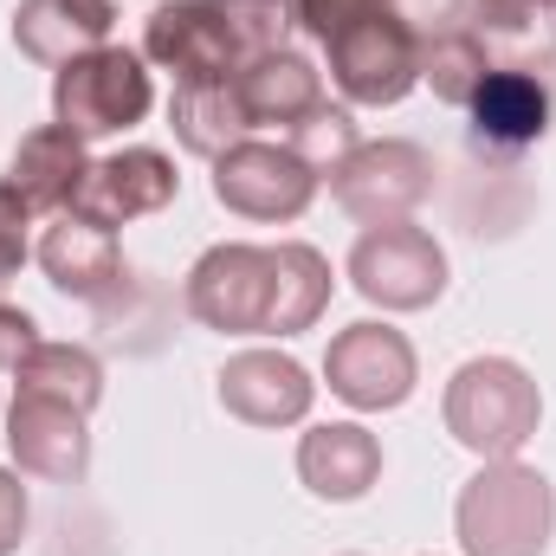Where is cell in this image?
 Returning a JSON list of instances; mask_svg holds the SVG:
<instances>
[{
    "mask_svg": "<svg viewBox=\"0 0 556 556\" xmlns=\"http://www.w3.org/2000/svg\"><path fill=\"white\" fill-rule=\"evenodd\" d=\"M556 498L531 466H485L459 492V544L466 556H544L551 544Z\"/></svg>",
    "mask_w": 556,
    "mask_h": 556,
    "instance_id": "6da1fadb",
    "label": "cell"
},
{
    "mask_svg": "<svg viewBox=\"0 0 556 556\" xmlns=\"http://www.w3.org/2000/svg\"><path fill=\"white\" fill-rule=\"evenodd\" d=\"M446 427L459 446L485 459H511L538 433V382L505 356H479L446 389Z\"/></svg>",
    "mask_w": 556,
    "mask_h": 556,
    "instance_id": "7a4b0ae2",
    "label": "cell"
},
{
    "mask_svg": "<svg viewBox=\"0 0 556 556\" xmlns=\"http://www.w3.org/2000/svg\"><path fill=\"white\" fill-rule=\"evenodd\" d=\"M149 104H155V85L130 46H98V52L59 65V78H52V117L85 142L142 124Z\"/></svg>",
    "mask_w": 556,
    "mask_h": 556,
    "instance_id": "3957f363",
    "label": "cell"
},
{
    "mask_svg": "<svg viewBox=\"0 0 556 556\" xmlns=\"http://www.w3.org/2000/svg\"><path fill=\"white\" fill-rule=\"evenodd\" d=\"M324 52H330V78L350 104H402L420 85V39L389 7L343 26L337 39H324Z\"/></svg>",
    "mask_w": 556,
    "mask_h": 556,
    "instance_id": "277c9868",
    "label": "cell"
},
{
    "mask_svg": "<svg viewBox=\"0 0 556 556\" xmlns=\"http://www.w3.org/2000/svg\"><path fill=\"white\" fill-rule=\"evenodd\" d=\"M188 317L227 337H266L273 317V247H214L194 260L188 291H181Z\"/></svg>",
    "mask_w": 556,
    "mask_h": 556,
    "instance_id": "5b68a950",
    "label": "cell"
},
{
    "mask_svg": "<svg viewBox=\"0 0 556 556\" xmlns=\"http://www.w3.org/2000/svg\"><path fill=\"white\" fill-rule=\"evenodd\" d=\"M330 194L356 220H369V227L408 220L420 201L433 194V155L415 149V142H356L330 168Z\"/></svg>",
    "mask_w": 556,
    "mask_h": 556,
    "instance_id": "8992f818",
    "label": "cell"
},
{
    "mask_svg": "<svg viewBox=\"0 0 556 556\" xmlns=\"http://www.w3.org/2000/svg\"><path fill=\"white\" fill-rule=\"evenodd\" d=\"M350 278L382 311H420L446 291V253L433 247V233H420L408 220H389V227H369L356 240Z\"/></svg>",
    "mask_w": 556,
    "mask_h": 556,
    "instance_id": "52a82bcc",
    "label": "cell"
},
{
    "mask_svg": "<svg viewBox=\"0 0 556 556\" xmlns=\"http://www.w3.org/2000/svg\"><path fill=\"white\" fill-rule=\"evenodd\" d=\"M214 194L247 220H298L317 194V168L291 142H233L214 162Z\"/></svg>",
    "mask_w": 556,
    "mask_h": 556,
    "instance_id": "ba28073f",
    "label": "cell"
},
{
    "mask_svg": "<svg viewBox=\"0 0 556 556\" xmlns=\"http://www.w3.org/2000/svg\"><path fill=\"white\" fill-rule=\"evenodd\" d=\"M142 59H155L162 72H175V85H207V78H233L247 59L227 33V13L214 0H162L149 13L142 33Z\"/></svg>",
    "mask_w": 556,
    "mask_h": 556,
    "instance_id": "9c48e42d",
    "label": "cell"
},
{
    "mask_svg": "<svg viewBox=\"0 0 556 556\" xmlns=\"http://www.w3.org/2000/svg\"><path fill=\"white\" fill-rule=\"evenodd\" d=\"M324 376H330V395H343L350 408H395L415 389V350L389 324H350L330 337Z\"/></svg>",
    "mask_w": 556,
    "mask_h": 556,
    "instance_id": "30bf717a",
    "label": "cell"
},
{
    "mask_svg": "<svg viewBox=\"0 0 556 556\" xmlns=\"http://www.w3.org/2000/svg\"><path fill=\"white\" fill-rule=\"evenodd\" d=\"M175 188H181V175H175V162H168L162 149H124V155H104V162L85 168V181H78V194H72L65 214H78V220L117 233L124 220L168 207Z\"/></svg>",
    "mask_w": 556,
    "mask_h": 556,
    "instance_id": "8fae6325",
    "label": "cell"
},
{
    "mask_svg": "<svg viewBox=\"0 0 556 556\" xmlns=\"http://www.w3.org/2000/svg\"><path fill=\"white\" fill-rule=\"evenodd\" d=\"M551 130V78L538 72H485L466 98V137L485 155H525Z\"/></svg>",
    "mask_w": 556,
    "mask_h": 556,
    "instance_id": "7c38bea8",
    "label": "cell"
},
{
    "mask_svg": "<svg viewBox=\"0 0 556 556\" xmlns=\"http://www.w3.org/2000/svg\"><path fill=\"white\" fill-rule=\"evenodd\" d=\"M7 440H13L20 472L52 479V485H78V479H85V466H91V433H85V415H78V408H65V402H46V395H13Z\"/></svg>",
    "mask_w": 556,
    "mask_h": 556,
    "instance_id": "4fadbf2b",
    "label": "cell"
},
{
    "mask_svg": "<svg viewBox=\"0 0 556 556\" xmlns=\"http://www.w3.org/2000/svg\"><path fill=\"white\" fill-rule=\"evenodd\" d=\"M459 26L498 72H556V13L544 0H466Z\"/></svg>",
    "mask_w": 556,
    "mask_h": 556,
    "instance_id": "5bb4252c",
    "label": "cell"
},
{
    "mask_svg": "<svg viewBox=\"0 0 556 556\" xmlns=\"http://www.w3.org/2000/svg\"><path fill=\"white\" fill-rule=\"evenodd\" d=\"M39 266H46V278H52L65 298H85V304L111 298V291L130 278L124 253H117V233H111V227H91V220H78V214H59V220L39 233Z\"/></svg>",
    "mask_w": 556,
    "mask_h": 556,
    "instance_id": "9a60e30c",
    "label": "cell"
},
{
    "mask_svg": "<svg viewBox=\"0 0 556 556\" xmlns=\"http://www.w3.org/2000/svg\"><path fill=\"white\" fill-rule=\"evenodd\" d=\"M91 155H85V137H72L65 124H39L26 130L20 149H13V168H7V194L26 207V214H65L78 181H85Z\"/></svg>",
    "mask_w": 556,
    "mask_h": 556,
    "instance_id": "2e32d148",
    "label": "cell"
},
{
    "mask_svg": "<svg viewBox=\"0 0 556 556\" xmlns=\"http://www.w3.org/2000/svg\"><path fill=\"white\" fill-rule=\"evenodd\" d=\"M111 26H117V0H20L13 46L39 65H72L111 46Z\"/></svg>",
    "mask_w": 556,
    "mask_h": 556,
    "instance_id": "e0dca14e",
    "label": "cell"
},
{
    "mask_svg": "<svg viewBox=\"0 0 556 556\" xmlns=\"http://www.w3.org/2000/svg\"><path fill=\"white\" fill-rule=\"evenodd\" d=\"M220 402L253 427H285L311 415V376L278 350H247L220 369Z\"/></svg>",
    "mask_w": 556,
    "mask_h": 556,
    "instance_id": "ac0fdd59",
    "label": "cell"
},
{
    "mask_svg": "<svg viewBox=\"0 0 556 556\" xmlns=\"http://www.w3.org/2000/svg\"><path fill=\"white\" fill-rule=\"evenodd\" d=\"M233 85H240V104H247L253 130H260V124H285V130H298L317 104H330L317 65H311L304 52H291V46H285V52H266V59H253V65H240Z\"/></svg>",
    "mask_w": 556,
    "mask_h": 556,
    "instance_id": "d6986e66",
    "label": "cell"
},
{
    "mask_svg": "<svg viewBox=\"0 0 556 556\" xmlns=\"http://www.w3.org/2000/svg\"><path fill=\"white\" fill-rule=\"evenodd\" d=\"M298 472H304V485H311L317 498L350 505V498H363V492L376 485V472H382V446H376L369 427L337 420V427L304 433V446H298Z\"/></svg>",
    "mask_w": 556,
    "mask_h": 556,
    "instance_id": "ffe728a7",
    "label": "cell"
},
{
    "mask_svg": "<svg viewBox=\"0 0 556 556\" xmlns=\"http://www.w3.org/2000/svg\"><path fill=\"white\" fill-rule=\"evenodd\" d=\"M168 124L188 155H207L220 162L233 142H247L253 117L240 104V85L233 78H207V85H175V104H168Z\"/></svg>",
    "mask_w": 556,
    "mask_h": 556,
    "instance_id": "44dd1931",
    "label": "cell"
},
{
    "mask_svg": "<svg viewBox=\"0 0 556 556\" xmlns=\"http://www.w3.org/2000/svg\"><path fill=\"white\" fill-rule=\"evenodd\" d=\"M330 304V266L317 247H298L285 240L273 247V317H266V337H298L324 317Z\"/></svg>",
    "mask_w": 556,
    "mask_h": 556,
    "instance_id": "7402d4cb",
    "label": "cell"
},
{
    "mask_svg": "<svg viewBox=\"0 0 556 556\" xmlns=\"http://www.w3.org/2000/svg\"><path fill=\"white\" fill-rule=\"evenodd\" d=\"M20 395H46V402H65V408H78V415H91L98 408V395H104V369H98V356L91 350H78V343H33V356L20 363Z\"/></svg>",
    "mask_w": 556,
    "mask_h": 556,
    "instance_id": "603a6c76",
    "label": "cell"
},
{
    "mask_svg": "<svg viewBox=\"0 0 556 556\" xmlns=\"http://www.w3.org/2000/svg\"><path fill=\"white\" fill-rule=\"evenodd\" d=\"M492 72V59L472 46V33L459 26V33H446V39H433V46H420V78L433 85V98L440 104H459L466 111V98L479 91V78Z\"/></svg>",
    "mask_w": 556,
    "mask_h": 556,
    "instance_id": "cb8c5ba5",
    "label": "cell"
},
{
    "mask_svg": "<svg viewBox=\"0 0 556 556\" xmlns=\"http://www.w3.org/2000/svg\"><path fill=\"white\" fill-rule=\"evenodd\" d=\"M227 13V33L240 46V59H266V52H285L291 33H298V7L291 0H214Z\"/></svg>",
    "mask_w": 556,
    "mask_h": 556,
    "instance_id": "d4e9b609",
    "label": "cell"
},
{
    "mask_svg": "<svg viewBox=\"0 0 556 556\" xmlns=\"http://www.w3.org/2000/svg\"><path fill=\"white\" fill-rule=\"evenodd\" d=\"M356 142H363V137H356V117H350L343 104H317V111L291 130V149H298L317 175H330V168H337Z\"/></svg>",
    "mask_w": 556,
    "mask_h": 556,
    "instance_id": "484cf974",
    "label": "cell"
},
{
    "mask_svg": "<svg viewBox=\"0 0 556 556\" xmlns=\"http://www.w3.org/2000/svg\"><path fill=\"white\" fill-rule=\"evenodd\" d=\"M389 13L415 33L420 46H433V39H446V33H459V20H466V0H389Z\"/></svg>",
    "mask_w": 556,
    "mask_h": 556,
    "instance_id": "4316f807",
    "label": "cell"
},
{
    "mask_svg": "<svg viewBox=\"0 0 556 556\" xmlns=\"http://www.w3.org/2000/svg\"><path fill=\"white\" fill-rule=\"evenodd\" d=\"M291 7H298V26H304L311 39H337L343 26H356V20L382 13L389 0H291Z\"/></svg>",
    "mask_w": 556,
    "mask_h": 556,
    "instance_id": "83f0119b",
    "label": "cell"
},
{
    "mask_svg": "<svg viewBox=\"0 0 556 556\" xmlns=\"http://www.w3.org/2000/svg\"><path fill=\"white\" fill-rule=\"evenodd\" d=\"M33 343H39V324L20 304H0V376H20V363L33 356Z\"/></svg>",
    "mask_w": 556,
    "mask_h": 556,
    "instance_id": "f1b7e54d",
    "label": "cell"
},
{
    "mask_svg": "<svg viewBox=\"0 0 556 556\" xmlns=\"http://www.w3.org/2000/svg\"><path fill=\"white\" fill-rule=\"evenodd\" d=\"M26 220H33V214H26V207L7 194V181H0V285L26 266Z\"/></svg>",
    "mask_w": 556,
    "mask_h": 556,
    "instance_id": "f546056e",
    "label": "cell"
},
{
    "mask_svg": "<svg viewBox=\"0 0 556 556\" xmlns=\"http://www.w3.org/2000/svg\"><path fill=\"white\" fill-rule=\"evenodd\" d=\"M20 538H26V492L13 472H0V556L20 551Z\"/></svg>",
    "mask_w": 556,
    "mask_h": 556,
    "instance_id": "4dcf8cb0",
    "label": "cell"
},
{
    "mask_svg": "<svg viewBox=\"0 0 556 556\" xmlns=\"http://www.w3.org/2000/svg\"><path fill=\"white\" fill-rule=\"evenodd\" d=\"M544 7H551V13H556V0H544Z\"/></svg>",
    "mask_w": 556,
    "mask_h": 556,
    "instance_id": "1f68e13d",
    "label": "cell"
}]
</instances>
